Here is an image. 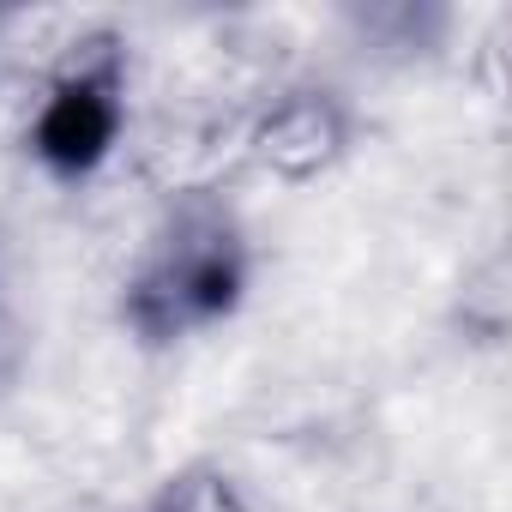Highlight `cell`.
<instances>
[{
  "label": "cell",
  "mask_w": 512,
  "mask_h": 512,
  "mask_svg": "<svg viewBox=\"0 0 512 512\" xmlns=\"http://www.w3.org/2000/svg\"><path fill=\"white\" fill-rule=\"evenodd\" d=\"M115 133H121V55H115V43H103V55L79 61L49 91V103L31 127V151L49 175L79 181L109 157Z\"/></svg>",
  "instance_id": "obj_2"
},
{
  "label": "cell",
  "mask_w": 512,
  "mask_h": 512,
  "mask_svg": "<svg viewBox=\"0 0 512 512\" xmlns=\"http://www.w3.org/2000/svg\"><path fill=\"white\" fill-rule=\"evenodd\" d=\"M247 290V247L223 211H181L151 260L127 284V326L145 344H175L211 320H223Z\"/></svg>",
  "instance_id": "obj_1"
},
{
  "label": "cell",
  "mask_w": 512,
  "mask_h": 512,
  "mask_svg": "<svg viewBox=\"0 0 512 512\" xmlns=\"http://www.w3.org/2000/svg\"><path fill=\"white\" fill-rule=\"evenodd\" d=\"M344 109L332 103V97H290V103H278L272 109V121L260 127V151H266V163H278L284 175H314L320 163H332L338 157V145H344Z\"/></svg>",
  "instance_id": "obj_3"
}]
</instances>
